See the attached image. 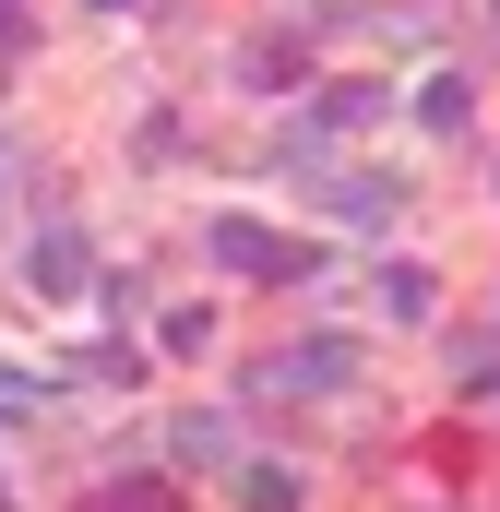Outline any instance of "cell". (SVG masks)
I'll use <instances>...</instances> for the list:
<instances>
[{"label": "cell", "mask_w": 500, "mask_h": 512, "mask_svg": "<svg viewBox=\"0 0 500 512\" xmlns=\"http://www.w3.org/2000/svg\"><path fill=\"white\" fill-rule=\"evenodd\" d=\"M453 382H465L477 405H489V393H500V358H489V346H477V358H453Z\"/></svg>", "instance_id": "obj_13"}, {"label": "cell", "mask_w": 500, "mask_h": 512, "mask_svg": "<svg viewBox=\"0 0 500 512\" xmlns=\"http://www.w3.org/2000/svg\"><path fill=\"white\" fill-rule=\"evenodd\" d=\"M203 251L227 262V274H250V286H310V274H322L310 239H274L262 215H215V227H203Z\"/></svg>", "instance_id": "obj_1"}, {"label": "cell", "mask_w": 500, "mask_h": 512, "mask_svg": "<svg viewBox=\"0 0 500 512\" xmlns=\"http://www.w3.org/2000/svg\"><path fill=\"white\" fill-rule=\"evenodd\" d=\"M72 512H179V477H155V465H131V477H108V489H84Z\"/></svg>", "instance_id": "obj_6"}, {"label": "cell", "mask_w": 500, "mask_h": 512, "mask_svg": "<svg viewBox=\"0 0 500 512\" xmlns=\"http://www.w3.org/2000/svg\"><path fill=\"white\" fill-rule=\"evenodd\" d=\"M381 310H393V322H429V310H441L429 262H381Z\"/></svg>", "instance_id": "obj_7"}, {"label": "cell", "mask_w": 500, "mask_h": 512, "mask_svg": "<svg viewBox=\"0 0 500 512\" xmlns=\"http://www.w3.org/2000/svg\"><path fill=\"white\" fill-rule=\"evenodd\" d=\"M322 215H346V227H393V203H405V179H381V167H334L322 191H310Z\"/></svg>", "instance_id": "obj_3"}, {"label": "cell", "mask_w": 500, "mask_h": 512, "mask_svg": "<svg viewBox=\"0 0 500 512\" xmlns=\"http://www.w3.org/2000/svg\"><path fill=\"white\" fill-rule=\"evenodd\" d=\"M465 108H477L465 72H429V84H417V120H429V131H465Z\"/></svg>", "instance_id": "obj_10"}, {"label": "cell", "mask_w": 500, "mask_h": 512, "mask_svg": "<svg viewBox=\"0 0 500 512\" xmlns=\"http://www.w3.org/2000/svg\"><path fill=\"white\" fill-rule=\"evenodd\" d=\"M167 453H179V465H227V453H239V417H179Z\"/></svg>", "instance_id": "obj_8"}, {"label": "cell", "mask_w": 500, "mask_h": 512, "mask_svg": "<svg viewBox=\"0 0 500 512\" xmlns=\"http://www.w3.org/2000/svg\"><path fill=\"white\" fill-rule=\"evenodd\" d=\"M84 274H96V251L48 215V227H36V251H24V286H36V298H84Z\"/></svg>", "instance_id": "obj_4"}, {"label": "cell", "mask_w": 500, "mask_h": 512, "mask_svg": "<svg viewBox=\"0 0 500 512\" xmlns=\"http://www.w3.org/2000/svg\"><path fill=\"white\" fill-rule=\"evenodd\" d=\"M155 346H167V358H203V346H215V322H203V310H167V322H155Z\"/></svg>", "instance_id": "obj_11"}, {"label": "cell", "mask_w": 500, "mask_h": 512, "mask_svg": "<svg viewBox=\"0 0 500 512\" xmlns=\"http://www.w3.org/2000/svg\"><path fill=\"white\" fill-rule=\"evenodd\" d=\"M36 393H48L36 370H0V417H36Z\"/></svg>", "instance_id": "obj_12"}, {"label": "cell", "mask_w": 500, "mask_h": 512, "mask_svg": "<svg viewBox=\"0 0 500 512\" xmlns=\"http://www.w3.org/2000/svg\"><path fill=\"white\" fill-rule=\"evenodd\" d=\"M0 215H12V191H0Z\"/></svg>", "instance_id": "obj_14"}, {"label": "cell", "mask_w": 500, "mask_h": 512, "mask_svg": "<svg viewBox=\"0 0 500 512\" xmlns=\"http://www.w3.org/2000/svg\"><path fill=\"white\" fill-rule=\"evenodd\" d=\"M346 370H358V346H346V334H310V346L262 358V370H250V393H346Z\"/></svg>", "instance_id": "obj_2"}, {"label": "cell", "mask_w": 500, "mask_h": 512, "mask_svg": "<svg viewBox=\"0 0 500 512\" xmlns=\"http://www.w3.org/2000/svg\"><path fill=\"white\" fill-rule=\"evenodd\" d=\"M239 501H250V512H298V465L250 453V465H239Z\"/></svg>", "instance_id": "obj_9"}, {"label": "cell", "mask_w": 500, "mask_h": 512, "mask_svg": "<svg viewBox=\"0 0 500 512\" xmlns=\"http://www.w3.org/2000/svg\"><path fill=\"white\" fill-rule=\"evenodd\" d=\"M381 120H393V84H381V72L370 84H322V108H310L322 143H334V131H381Z\"/></svg>", "instance_id": "obj_5"}]
</instances>
